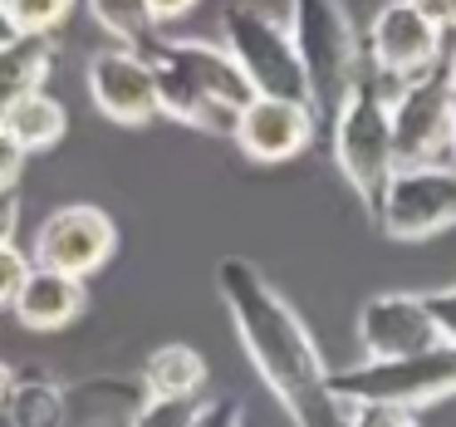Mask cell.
<instances>
[{"label":"cell","instance_id":"6da1fadb","mask_svg":"<svg viewBox=\"0 0 456 427\" xmlns=\"http://www.w3.org/2000/svg\"><path fill=\"white\" fill-rule=\"evenodd\" d=\"M216 290H221V305H226L231 324H236L246 358L256 364L260 383L285 407L289 423L295 427H348L354 407L334 393L329 364L319 354L309 324L265 280V270H256L240 256H226L216 266Z\"/></svg>","mask_w":456,"mask_h":427},{"label":"cell","instance_id":"7a4b0ae2","mask_svg":"<svg viewBox=\"0 0 456 427\" xmlns=\"http://www.w3.org/2000/svg\"><path fill=\"white\" fill-rule=\"evenodd\" d=\"M133 50H138L142 64L152 70L158 113L187 123V128L231 138L236 113L256 99V89H250V79L240 74V64L211 40H182V35L148 30Z\"/></svg>","mask_w":456,"mask_h":427},{"label":"cell","instance_id":"3957f363","mask_svg":"<svg viewBox=\"0 0 456 427\" xmlns=\"http://www.w3.org/2000/svg\"><path fill=\"white\" fill-rule=\"evenodd\" d=\"M393 94H397V79H383L363 60L358 84L334 109V162L344 172V182L354 187V197L368 207V217L378 211L383 182L397 168L393 162V128H387V99Z\"/></svg>","mask_w":456,"mask_h":427},{"label":"cell","instance_id":"277c9868","mask_svg":"<svg viewBox=\"0 0 456 427\" xmlns=\"http://www.w3.org/2000/svg\"><path fill=\"white\" fill-rule=\"evenodd\" d=\"M289 40L305 64L309 84V113L314 119H334L344 94L363 74V45L348 21L344 0H289Z\"/></svg>","mask_w":456,"mask_h":427},{"label":"cell","instance_id":"5b68a950","mask_svg":"<svg viewBox=\"0 0 456 427\" xmlns=\"http://www.w3.org/2000/svg\"><path fill=\"white\" fill-rule=\"evenodd\" d=\"M334 393L348 407H432L442 398L456 393V344H432L422 354L407 358H363V364L344 368V374H329Z\"/></svg>","mask_w":456,"mask_h":427},{"label":"cell","instance_id":"8992f818","mask_svg":"<svg viewBox=\"0 0 456 427\" xmlns=\"http://www.w3.org/2000/svg\"><path fill=\"white\" fill-rule=\"evenodd\" d=\"M221 50L240 64V74L250 79V89L260 99H289L309 109V84H305V64L295 54L289 25H280L270 11L236 0L221 11Z\"/></svg>","mask_w":456,"mask_h":427},{"label":"cell","instance_id":"52a82bcc","mask_svg":"<svg viewBox=\"0 0 456 427\" xmlns=\"http://www.w3.org/2000/svg\"><path fill=\"white\" fill-rule=\"evenodd\" d=\"M452 103H456V84L446 60H436L417 79L397 84V94L387 99L397 168H417V162H446L452 168Z\"/></svg>","mask_w":456,"mask_h":427},{"label":"cell","instance_id":"ba28073f","mask_svg":"<svg viewBox=\"0 0 456 427\" xmlns=\"http://www.w3.org/2000/svg\"><path fill=\"white\" fill-rule=\"evenodd\" d=\"M373 221L393 241H427L456 226V168L446 162H417V168H393L383 182Z\"/></svg>","mask_w":456,"mask_h":427},{"label":"cell","instance_id":"9c48e42d","mask_svg":"<svg viewBox=\"0 0 456 427\" xmlns=\"http://www.w3.org/2000/svg\"><path fill=\"white\" fill-rule=\"evenodd\" d=\"M113 246H118V226L109 221V211L89 207V201H74V207H60L40 221L35 231V250L30 266L60 270V275L89 280L94 270L109 266Z\"/></svg>","mask_w":456,"mask_h":427},{"label":"cell","instance_id":"30bf717a","mask_svg":"<svg viewBox=\"0 0 456 427\" xmlns=\"http://www.w3.org/2000/svg\"><path fill=\"white\" fill-rule=\"evenodd\" d=\"M442 60V30L422 21L407 0H387L368 25V70L383 79H417Z\"/></svg>","mask_w":456,"mask_h":427},{"label":"cell","instance_id":"8fae6325","mask_svg":"<svg viewBox=\"0 0 456 427\" xmlns=\"http://www.w3.org/2000/svg\"><path fill=\"white\" fill-rule=\"evenodd\" d=\"M89 99L103 119L123 123V128H142L148 119H158V89H152V70L142 64L138 50L128 45H109L89 60Z\"/></svg>","mask_w":456,"mask_h":427},{"label":"cell","instance_id":"7c38bea8","mask_svg":"<svg viewBox=\"0 0 456 427\" xmlns=\"http://www.w3.org/2000/svg\"><path fill=\"white\" fill-rule=\"evenodd\" d=\"M358 344H363V358H407L442 344V334L422 309V295L393 290V295H373L358 309Z\"/></svg>","mask_w":456,"mask_h":427},{"label":"cell","instance_id":"4fadbf2b","mask_svg":"<svg viewBox=\"0 0 456 427\" xmlns=\"http://www.w3.org/2000/svg\"><path fill=\"white\" fill-rule=\"evenodd\" d=\"M314 123L319 119L305 109V103L260 99V94H256V99L236 113L231 138H236V148L246 152L250 162H289V158H299V152L309 148Z\"/></svg>","mask_w":456,"mask_h":427},{"label":"cell","instance_id":"5bb4252c","mask_svg":"<svg viewBox=\"0 0 456 427\" xmlns=\"http://www.w3.org/2000/svg\"><path fill=\"white\" fill-rule=\"evenodd\" d=\"M15 319L35 334H54V329L74 324L84 315V280L74 275H60V270H45V266H30V275L20 280L11 300Z\"/></svg>","mask_w":456,"mask_h":427},{"label":"cell","instance_id":"9a60e30c","mask_svg":"<svg viewBox=\"0 0 456 427\" xmlns=\"http://www.w3.org/2000/svg\"><path fill=\"white\" fill-rule=\"evenodd\" d=\"M138 383L152 403H191L207 388V358L191 344H162L142 358Z\"/></svg>","mask_w":456,"mask_h":427},{"label":"cell","instance_id":"2e32d148","mask_svg":"<svg viewBox=\"0 0 456 427\" xmlns=\"http://www.w3.org/2000/svg\"><path fill=\"white\" fill-rule=\"evenodd\" d=\"M54 35H11L0 45V119L11 113V103H20L25 94L45 89L54 70Z\"/></svg>","mask_w":456,"mask_h":427},{"label":"cell","instance_id":"e0dca14e","mask_svg":"<svg viewBox=\"0 0 456 427\" xmlns=\"http://www.w3.org/2000/svg\"><path fill=\"white\" fill-rule=\"evenodd\" d=\"M148 403L138 378H89V383L64 388V407H69V427L89 423H128L138 407Z\"/></svg>","mask_w":456,"mask_h":427},{"label":"cell","instance_id":"ac0fdd59","mask_svg":"<svg viewBox=\"0 0 456 427\" xmlns=\"http://www.w3.org/2000/svg\"><path fill=\"white\" fill-rule=\"evenodd\" d=\"M0 128L11 133V143L30 158V152L54 148V143L64 138V128H69V119H64V103L54 99V94L35 89V94H25L20 103H11V113L0 119Z\"/></svg>","mask_w":456,"mask_h":427},{"label":"cell","instance_id":"d6986e66","mask_svg":"<svg viewBox=\"0 0 456 427\" xmlns=\"http://www.w3.org/2000/svg\"><path fill=\"white\" fill-rule=\"evenodd\" d=\"M0 413H5L11 427H69L64 383H54V378H15Z\"/></svg>","mask_w":456,"mask_h":427},{"label":"cell","instance_id":"ffe728a7","mask_svg":"<svg viewBox=\"0 0 456 427\" xmlns=\"http://www.w3.org/2000/svg\"><path fill=\"white\" fill-rule=\"evenodd\" d=\"M89 15L99 30H109L118 45H138L142 35L152 30V15H148V0H89Z\"/></svg>","mask_w":456,"mask_h":427},{"label":"cell","instance_id":"44dd1931","mask_svg":"<svg viewBox=\"0 0 456 427\" xmlns=\"http://www.w3.org/2000/svg\"><path fill=\"white\" fill-rule=\"evenodd\" d=\"M0 11L15 35H54L69 21L74 0H0Z\"/></svg>","mask_w":456,"mask_h":427},{"label":"cell","instance_id":"7402d4cb","mask_svg":"<svg viewBox=\"0 0 456 427\" xmlns=\"http://www.w3.org/2000/svg\"><path fill=\"white\" fill-rule=\"evenodd\" d=\"M187 427H246V413H240V398L221 393V398H207V403L191 407Z\"/></svg>","mask_w":456,"mask_h":427},{"label":"cell","instance_id":"603a6c76","mask_svg":"<svg viewBox=\"0 0 456 427\" xmlns=\"http://www.w3.org/2000/svg\"><path fill=\"white\" fill-rule=\"evenodd\" d=\"M191 407H197V403H152V398H148V403H142L123 427H187Z\"/></svg>","mask_w":456,"mask_h":427},{"label":"cell","instance_id":"cb8c5ba5","mask_svg":"<svg viewBox=\"0 0 456 427\" xmlns=\"http://www.w3.org/2000/svg\"><path fill=\"white\" fill-rule=\"evenodd\" d=\"M422 309H427V315H432L436 334H442L446 344H456V285L427 290V295H422Z\"/></svg>","mask_w":456,"mask_h":427},{"label":"cell","instance_id":"d4e9b609","mask_svg":"<svg viewBox=\"0 0 456 427\" xmlns=\"http://www.w3.org/2000/svg\"><path fill=\"white\" fill-rule=\"evenodd\" d=\"M25 275H30V256H25L15 241H11V246H0V305H11Z\"/></svg>","mask_w":456,"mask_h":427},{"label":"cell","instance_id":"484cf974","mask_svg":"<svg viewBox=\"0 0 456 427\" xmlns=\"http://www.w3.org/2000/svg\"><path fill=\"white\" fill-rule=\"evenodd\" d=\"M348 427H417V417L403 407H354Z\"/></svg>","mask_w":456,"mask_h":427},{"label":"cell","instance_id":"4316f807","mask_svg":"<svg viewBox=\"0 0 456 427\" xmlns=\"http://www.w3.org/2000/svg\"><path fill=\"white\" fill-rule=\"evenodd\" d=\"M20 231V187H0V246H11Z\"/></svg>","mask_w":456,"mask_h":427},{"label":"cell","instance_id":"83f0119b","mask_svg":"<svg viewBox=\"0 0 456 427\" xmlns=\"http://www.w3.org/2000/svg\"><path fill=\"white\" fill-rule=\"evenodd\" d=\"M407 5H412L432 30H452L456 25V0H407Z\"/></svg>","mask_w":456,"mask_h":427},{"label":"cell","instance_id":"f1b7e54d","mask_svg":"<svg viewBox=\"0 0 456 427\" xmlns=\"http://www.w3.org/2000/svg\"><path fill=\"white\" fill-rule=\"evenodd\" d=\"M20 168H25V152L11 143V133L0 128V187H11V182L20 177Z\"/></svg>","mask_w":456,"mask_h":427},{"label":"cell","instance_id":"f546056e","mask_svg":"<svg viewBox=\"0 0 456 427\" xmlns=\"http://www.w3.org/2000/svg\"><path fill=\"white\" fill-rule=\"evenodd\" d=\"M191 5L197 0H148V15H152V25H167V21H182Z\"/></svg>","mask_w":456,"mask_h":427},{"label":"cell","instance_id":"4dcf8cb0","mask_svg":"<svg viewBox=\"0 0 456 427\" xmlns=\"http://www.w3.org/2000/svg\"><path fill=\"white\" fill-rule=\"evenodd\" d=\"M11 388H15V368H11V364H0V407H5V398H11Z\"/></svg>","mask_w":456,"mask_h":427},{"label":"cell","instance_id":"1f68e13d","mask_svg":"<svg viewBox=\"0 0 456 427\" xmlns=\"http://www.w3.org/2000/svg\"><path fill=\"white\" fill-rule=\"evenodd\" d=\"M11 35H15V30H11V21H5V11H0V45L11 40Z\"/></svg>","mask_w":456,"mask_h":427},{"label":"cell","instance_id":"d6a6232c","mask_svg":"<svg viewBox=\"0 0 456 427\" xmlns=\"http://www.w3.org/2000/svg\"><path fill=\"white\" fill-rule=\"evenodd\" d=\"M452 158H456V103H452Z\"/></svg>","mask_w":456,"mask_h":427},{"label":"cell","instance_id":"836d02e7","mask_svg":"<svg viewBox=\"0 0 456 427\" xmlns=\"http://www.w3.org/2000/svg\"><path fill=\"white\" fill-rule=\"evenodd\" d=\"M446 70H452V84H456V54H452V60H446Z\"/></svg>","mask_w":456,"mask_h":427},{"label":"cell","instance_id":"e575fe53","mask_svg":"<svg viewBox=\"0 0 456 427\" xmlns=\"http://www.w3.org/2000/svg\"><path fill=\"white\" fill-rule=\"evenodd\" d=\"M89 427H123V423H89Z\"/></svg>","mask_w":456,"mask_h":427}]
</instances>
